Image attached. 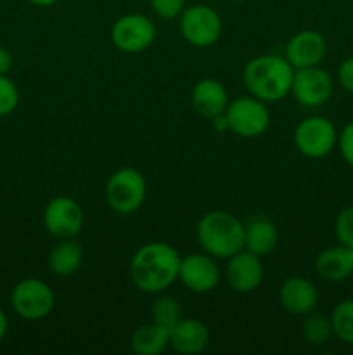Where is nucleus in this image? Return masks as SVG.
<instances>
[{"label":"nucleus","instance_id":"nucleus-1","mask_svg":"<svg viewBox=\"0 0 353 355\" xmlns=\"http://www.w3.org/2000/svg\"><path fill=\"white\" fill-rule=\"evenodd\" d=\"M180 259V253L168 243H147L141 246L130 260L132 283L142 293H163L179 281Z\"/></svg>","mask_w":353,"mask_h":355},{"label":"nucleus","instance_id":"nucleus-2","mask_svg":"<svg viewBox=\"0 0 353 355\" xmlns=\"http://www.w3.org/2000/svg\"><path fill=\"white\" fill-rule=\"evenodd\" d=\"M294 68L284 55L262 54L248 61L242 71V82L251 96L263 103H277L291 94Z\"/></svg>","mask_w":353,"mask_h":355},{"label":"nucleus","instance_id":"nucleus-3","mask_svg":"<svg viewBox=\"0 0 353 355\" xmlns=\"http://www.w3.org/2000/svg\"><path fill=\"white\" fill-rule=\"evenodd\" d=\"M201 250L217 260H227L244 250V222L225 210H213L199 218L196 227Z\"/></svg>","mask_w":353,"mask_h":355},{"label":"nucleus","instance_id":"nucleus-4","mask_svg":"<svg viewBox=\"0 0 353 355\" xmlns=\"http://www.w3.org/2000/svg\"><path fill=\"white\" fill-rule=\"evenodd\" d=\"M147 182L141 170L123 166L111 173L106 184V201L113 211L132 215L144 205Z\"/></svg>","mask_w":353,"mask_h":355},{"label":"nucleus","instance_id":"nucleus-5","mask_svg":"<svg viewBox=\"0 0 353 355\" xmlns=\"http://www.w3.org/2000/svg\"><path fill=\"white\" fill-rule=\"evenodd\" d=\"M224 114L228 125V132L239 135V137H260L270 127L269 106L251 94L230 101Z\"/></svg>","mask_w":353,"mask_h":355},{"label":"nucleus","instance_id":"nucleus-6","mask_svg":"<svg viewBox=\"0 0 353 355\" xmlns=\"http://www.w3.org/2000/svg\"><path fill=\"white\" fill-rule=\"evenodd\" d=\"M10 305L24 321H42L54 311L55 295L44 279L26 277L10 291Z\"/></svg>","mask_w":353,"mask_h":355},{"label":"nucleus","instance_id":"nucleus-7","mask_svg":"<svg viewBox=\"0 0 353 355\" xmlns=\"http://www.w3.org/2000/svg\"><path fill=\"white\" fill-rule=\"evenodd\" d=\"M179 26L183 40L194 47H211L220 40L224 30L220 14L206 3L185 7L179 17Z\"/></svg>","mask_w":353,"mask_h":355},{"label":"nucleus","instance_id":"nucleus-8","mask_svg":"<svg viewBox=\"0 0 353 355\" xmlns=\"http://www.w3.org/2000/svg\"><path fill=\"white\" fill-rule=\"evenodd\" d=\"M336 125L329 118L307 116L294 128V146L303 156L311 159L325 158L338 146Z\"/></svg>","mask_w":353,"mask_h":355},{"label":"nucleus","instance_id":"nucleus-9","mask_svg":"<svg viewBox=\"0 0 353 355\" xmlns=\"http://www.w3.org/2000/svg\"><path fill=\"white\" fill-rule=\"evenodd\" d=\"M154 23L145 14L132 12L118 17L111 28V42L125 54L145 52L156 40Z\"/></svg>","mask_w":353,"mask_h":355},{"label":"nucleus","instance_id":"nucleus-10","mask_svg":"<svg viewBox=\"0 0 353 355\" xmlns=\"http://www.w3.org/2000/svg\"><path fill=\"white\" fill-rule=\"evenodd\" d=\"M85 215L76 200L69 196H55L45 205L44 225L45 231L57 239L76 238L82 232Z\"/></svg>","mask_w":353,"mask_h":355},{"label":"nucleus","instance_id":"nucleus-11","mask_svg":"<svg viewBox=\"0 0 353 355\" xmlns=\"http://www.w3.org/2000/svg\"><path fill=\"white\" fill-rule=\"evenodd\" d=\"M334 92V80L320 66L294 69L291 94L305 107H318L327 103Z\"/></svg>","mask_w":353,"mask_h":355},{"label":"nucleus","instance_id":"nucleus-12","mask_svg":"<svg viewBox=\"0 0 353 355\" xmlns=\"http://www.w3.org/2000/svg\"><path fill=\"white\" fill-rule=\"evenodd\" d=\"M221 270L208 253H192L180 259L179 281L192 293H210L220 284Z\"/></svg>","mask_w":353,"mask_h":355},{"label":"nucleus","instance_id":"nucleus-13","mask_svg":"<svg viewBox=\"0 0 353 355\" xmlns=\"http://www.w3.org/2000/svg\"><path fill=\"white\" fill-rule=\"evenodd\" d=\"M224 276L228 288L237 293H251V291L258 290L260 284L263 283V276H265L262 257L255 255L248 250H241L230 259H227Z\"/></svg>","mask_w":353,"mask_h":355},{"label":"nucleus","instance_id":"nucleus-14","mask_svg":"<svg viewBox=\"0 0 353 355\" xmlns=\"http://www.w3.org/2000/svg\"><path fill=\"white\" fill-rule=\"evenodd\" d=\"M327 55V40L320 31L301 30L287 40L284 58L294 69L320 66Z\"/></svg>","mask_w":353,"mask_h":355},{"label":"nucleus","instance_id":"nucleus-15","mask_svg":"<svg viewBox=\"0 0 353 355\" xmlns=\"http://www.w3.org/2000/svg\"><path fill=\"white\" fill-rule=\"evenodd\" d=\"M279 302L284 311L301 318L317 309L318 290L308 277L291 276L280 284Z\"/></svg>","mask_w":353,"mask_h":355},{"label":"nucleus","instance_id":"nucleus-16","mask_svg":"<svg viewBox=\"0 0 353 355\" xmlns=\"http://www.w3.org/2000/svg\"><path fill=\"white\" fill-rule=\"evenodd\" d=\"M190 103L197 114L213 120L218 114L225 113L230 99L224 83L215 78H203L194 85L190 92Z\"/></svg>","mask_w":353,"mask_h":355},{"label":"nucleus","instance_id":"nucleus-17","mask_svg":"<svg viewBox=\"0 0 353 355\" xmlns=\"http://www.w3.org/2000/svg\"><path fill=\"white\" fill-rule=\"evenodd\" d=\"M210 329L199 319H183L170 331V349L180 355H197L208 349Z\"/></svg>","mask_w":353,"mask_h":355},{"label":"nucleus","instance_id":"nucleus-18","mask_svg":"<svg viewBox=\"0 0 353 355\" xmlns=\"http://www.w3.org/2000/svg\"><path fill=\"white\" fill-rule=\"evenodd\" d=\"M315 272L329 283H341L353 276V250L348 246H329L315 259Z\"/></svg>","mask_w":353,"mask_h":355},{"label":"nucleus","instance_id":"nucleus-19","mask_svg":"<svg viewBox=\"0 0 353 355\" xmlns=\"http://www.w3.org/2000/svg\"><path fill=\"white\" fill-rule=\"evenodd\" d=\"M83 263V248L76 238L59 239L57 245L48 252L47 267L54 276L71 277Z\"/></svg>","mask_w":353,"mask_h":355},{"label":"nucleus","instance_id":"nucleus-20","mask_svg":"<svg viewBox=\"0 0 353 355\" xmlns=\"http://www.w3.org/2000/svg\"><path fill=\"white\" fill-rule=\"evenodd\" d=\"M279 231L266 217H255L244 224V250L258 257H265L275 250Z\"/></svg>","mask_w":353,"mask_h":355},{"label":"nucleus","instance_id":"nucleus-21","mask_svg":"<svg viewBox=\"0 0 353 355\" xmlns=\"http://www.w3.org/2000/svg\"><path fill=\"white\" fill-rule=\"evenodd\" d=\"M132 352L138 355H159L170 349V331L156 322L142 324L132 333Z\"/></svg>","mask_w":353,"mask_h":355},{"label":"nucleus","instance_id":"nucleus-22","mask_svg":"<svg viewBox=\"0 0 353 355\" xmlns=\"http://www.w3.org/2000/svg\"><path fill=\"white\" fill-rule=\"evenodd\" d=\"M300 333L308 345L315 347L324 345V343H327L329 340H331V336H334V333H332L331 318L315 311L301 315Z\"/></svg>","mask_w":353,"mask_h":355},{"label":"nucleus","instance_id":"nucleus-23","mask_svg":"<svg viewBox=\"0 0 353 355\" xmlns=\"http://www.w3.org/2000/svg\"><path fill=\"white\" fill-rule=\"evenodd\" d=\"M151 321L172 331L182 321V305L170 295L158 293L151 304Z\"/></svg>","mask_w":353,"mask_h":355},{"label":"nucleus","instance_id":"nucleus-24","mask_svg":"<svg viewBox=\"0 0 353 355\" xmlns=\"http://www.w3.org/2000/svg\"><path fill=\"white\" fill-rule=\"evenodd\" d=\"M329 318L336 338L346 345H353V298H346L336 304Z\"/></svg>","mask_w":353,"mask_h":355},{"label":"nucleus","instance_id":"nucleus-25","mask_svg":"<svg viewBox=\"0 0 353 355\" xmlns=\"http://www.w3.org/2000/svg\"><path fill=\"white\" fill-rule=\"evenodd\" d=\"M19 104V89L7 75H0V116L12 113Z\"/></svg>","mask_w":353,"mask_h":355},{"label":"nucleus","instance_id":"nucleus-26","mask_svg":"<svg viewBox=\"0 0 353 355\" xmlns=\"http://www.w3.org/2000/svg\"><path fill=\"white\" fill-rule=\"evenodd\" d=\"M334 234L339 245L353 250V205L343 208L334 220Z\"/></svg>","mask_w":353,"mask_h":355},{"label":"nucleus","instance_id":"nucleus-27","mask_svg":"<svg viewBox=\"0 0 353 355\" xmlns=\"http://www.w3.org/2000/svg\"><path fill=\"white\" fill-rule=\"evenodd\" d=\"M185 7V0H151V9L161 19H176Z\"/></svg>","mask_w":353,"mask_h":355},{"label":"nucleus","instance_id":"nucleus-28","mask_svg":"<svg viewBox=\"0 0 353 355\" xmlns=\"http://www.w3.org/2000/svg\"><path fill=\"white\" fill-rule=\"evenodd\" d=\"M336 148L341 153L343 159L353 168V120L348 121L338 134V146Z\"/></svg>","mask_w":353,"mask_h":355},{"label":"nucleus","instance_id":"nucleus-29","mask_svg":"<svg viewBox=\"0 0 353 355\" xmlns=\"http://www.w3.org/2000/svg\"><path fill=\"white\" fill-rule=\"evenodd\" d=\"M338 83L353 96V55L343 59L338 68Z\"/></svg>","mask_w":353,"mask_h":355},{"label":"nucleus","instance_id":"nucleus-30","mask_svg":"<svg viewBox=\"0 0 353 355\" xmlns=\"http://www.w3.org/2000/svg\"><path fill=\"white\" fill-rule=\"evenodd\" d=\"M14 58L10 54V51L7 47H2L0 45V75H7V73L12 69Z\"/></svg>","mask_w":353,"mask_h":355},{"label":"nucleus","instance_id":"nucleus-31","mask_svg":"<svg viewBox=\"0 0 353 355\" xmlns=\"http://www.w3.org/2000/svg\"><path fill=\"white\" fill-rule=\"evenodd\" d=\"M7 331H9V319H7V314L3 312V309L0 307V342L6 338Z\"/></svg>","mask_w":353,"mask_h":355},{"label":"nucleus","instance_id":"nucleus-32","mask_svg":"<svg viewBox=\"0 0 353 355\" xmlns=\"http://www.w3.org/2000/svg\"><path fill=\"white\" fill-rule=\"evenodd\" d=\"M28 2L33 3V6H37V7H51V6H54L57 0H28Z\"/></svg>","mask_w":353,"mask_h":355}]
</instances>
